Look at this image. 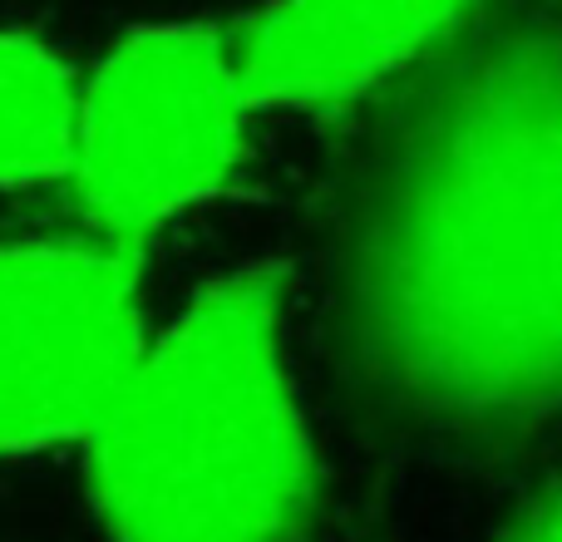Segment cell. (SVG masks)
Returning a JSON list of instances; mask_svg holds the SVG:
<instances>
[{"label": "cell", "instance_id": "3", "mask_svg": "<svg viewBox=\"0 0 562 542\" xmlns=\"http://www.w3.org/2000/svg\"><path fill=\"white\" fill-rule=\"evenodd\" d=\"M252 104L223 25L164 20L119 35L79 79L69 193L89 237L138 252L168 223L217 203L247 168Z\"/></svg>", "mask_w": 562, "mask_h": 542}, {"label": "cell", "instance_id": "1", "mask_svg": "<svg viewBox=\"0 0 562 542\" xmlns=\"http://www.w3.org/2000/svg\"><path fill=\"white\" fill-rule=\"evenodd\" d=\"M326 320L350 389L459 454L562 419V5L469 10L336 188Z\"/></svg>", "mask_w": 562, "mask_h": 542}, {"label": "cell", "instance_id": "6", "mask_svg": "<svg viewBox=\"0 0 562 542\" xmlns=\"http://www.w3.org/2000/svg\"><path fill=\"white\" fill-rule=\"evenodd\" d=\"M79 75L49 39L0 25V188H40L69 173Z\"/></svg>", "mask_w": 562, "mask_h": 542}, {"label": "cell", "instance_id": "5", "mask_svg": "<svg viewBox=\"0 0 562 542\" xmlns=\"http://www.w3.org/2000/svg\"><path fill=\"white\" fill-rule=\"evenodd\" d=\"M464 15L469 5H267L223 35L252 114H330L400 84Z\"/></svg>", "mask_w": 562, "mask_h": 542}, {"label": "cell", "instance_id": "4", "mask_svg": "<svg viewBox=\"0 0 562 542\" xmlns=\"http://www.w3.org/2000/svg\"><path fill=\"white\" fill-rule=\"evenodd\" d=\"M138 271L99 237L0 242V459L89 439L148 340Z\"/></svg>", "mask_w": 562, "mask_h": 542}, {"label": "cell", "instance_id": "2", "mask_svg": "<svg viewBox=\"0 0 562 542\" xmlns=\"http://www.w3.org/2000/svg\"><path fill=\"white\" fill-rule=\"evenodd\" d=\"M79 449L114 542H296L316 513V444L286 365V271H223L148 330Z\"/></svg>", "mask_w": 562, "mask_h": 542}, {"label": "cell", "instance_id": "7", "mask_svg": "<svg viewBox=\"0 0 562 542\" xmlns=\"http://www.w3.org/2000/svg\"><path fill=\"white\" fill-rule=\"evenodd\" d=\"M504 542H562V484L538 498V508H528V518Z\"/></svg>", "mask_w": 562, "mask_h": 542}]
</instances>
